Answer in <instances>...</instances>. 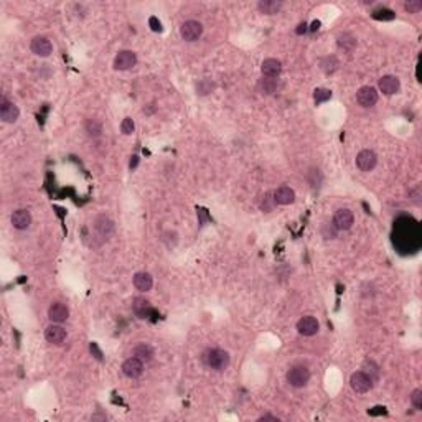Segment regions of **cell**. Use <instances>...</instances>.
<instances>
[{"instance_id":"cell-41","label":"cell","mask_w":422,"mask_h":422,"mask_svg":"<svg viewBox=\"0 0 422 422\" xmlns=\"http://www.w3.org/2000/svg\"><path fill=\"white\" fill-rule=\"evenodd\" d=\"M132 159H134V160H130V169H135L137 164H139V157L134 155V157H132Z\"/></svg>"},{"instance_id":"cell-11","label":"cell","mask_w":422,"mask_h":422,"mask_svg":"<svg viewBox=\"0 0 422 422\" xmlns=\"http://www.w3.org/2000/svg\"><path fill=\"white\" fill-rule=\"evenodd\" d=\"M122 373L130 378V380H135V378H139L142 373H144V361H140L139 358L132 356V358H127V360L124 361V365H122Z\"/></svg>"},{"instance_id":"cell-15","label":"cell","mask_w":422,"mask_h":422,"mask_svg":"<svg viewBox=\"0 0 422 422\" xmlns=\"http://www.w3.org/2000/svg\"><path fill=\"white\" fill-rule=\"evenodd\" d=\"M378 86H380V89H381L382 94L392 96V94H396V92L399 91L401 83H399V80H397L396 76L387 75V76H382V78H381L380 83H378Z\"/></svg>"},{"instance_id":"cell-37","label":"cell","mask_w":422,"mask_h":422,"mask_svg":"<svg viewBox=\"0 0 422 422\" xmlns=\"http://www.w3.org/2000/svg\"><path fill=\"white\" fill-rule=\"evenodd\" d=\"M149 23H150V28H152L154 32H162V23L157 20V17H150Z\"/></svg>"},{"instance_id":"cell-8","label":"cell","mask_w":422,"mask_h":422,"mask_svg":"<svg viewBox=\"0 0 422 422\" xmlns=\"http://www.w3.org/2000/svg\"><path fill=\"white\" fill-rule=\"evenodd\" d=\"M30 50L33 55H37L40 58H46L53 53V43L48 40L46 37H35L30 43Z\"/></svg>"},{"instance_id":"cell-29","label":"cell","mask_w":422,"mask_h":422,"mask_svg":"<svg viewBox=\"0 0 422 422\" xmlns=\"http://www.w3.org/2000/svg\"><path fill=\"white\" fill-rule=\"evenodd\" d=\"M394 17L396 13L389 10V8H380V10L373 12V18H376V20H392Z\"/></svg>"},{"instance_id":"cell-26","label":"cell","mask_w":422,"mask_h":422,"mask_svg":"<svg viewBox=\"0 0 422 422\" xmlns=\"http://www.w3.org/2000/svg\"><path fill=\"white\" fill-rule=\"evenodd\" d=\"M338 48H340V50H343V51H351L353 48L356 46V40H355V37L353 35H350V33H343V35H340L338 37Z\"/></svg>"},{"instance_id":"cell-17","label":"cell","mask_w":422,"mask_h":422,"mask_svg":"<svg viewBox=\"0 0 422 422\" xmlns=\"http://www.w3.org/2000/svg\"><path fill=\"white\" fill-rule=\"evenodd\" d=\"M261 71L266 78H277L282 71V63L276 60V58H267V60L262 61Z\"/></svg>"},{"instance_id":"cell-42","label":"cell","mask_w":422,"mask_h":422,"mask_svg":"<svg viewBox=\"0 0 422 422\" xmlns=\"http://www.w3.org/2000/svg\"><path fill=\"white\" fill-rule=\"evenodd\" d=\"M318 28H320V22H318V20H315V22H313V23H312V27H310V30H312V32H317V30H318Z\"/></svg>"},{"instance_id":"cell-6","label":"cell","mask_w":422,"mask_h":422,"mask_svg":"<svg viewBox=\"0 0 422 422\" xmlns=\"http://www.w3.org/2000/svg\"><path fill=\"white\" fill-rule=\"evenodd\" d=\"M353 221H355V216H353V211L348 208H341L337 210L335 214H333V226H335L338 231H346V229L351 228Z\"/></svg>"},{"instance_id":"cell-34","label":"cell","mask_w":422,"mask_h":422,"mask_svg":"<svg viewBox=\"0 0 422 422\" xmlns=\"http://www.w3.org/2000/svg\"><path fill=\"white\" fill-rule=\"evenodd\" d=\"M134 129H135V126H134V121H132L130 117H126V119L121 122V130L124 135H130L132 132H134Z\"/></svg>"},{"instance_id":"cell-35","label":"cell","mask_w":422,"mask_h":422,"mask_svg":"<svg viewBox=\"0 0 422 422\" xmlns=\"http://www.w3.org/2000/svg\"><path fill=\"white\" fill-rule=\"evenodd\" d=\"M411 402H412V406H414L416 409H422V391L421 389L412 391Z\"/></svg>"},{"instance_id":"cell-16","label":"cell","mask_w":422,"mask_h":422,"mask_svg":"<svg viewBox=\"0 0 422 422\" xmlns=\"http://www.w3.org/2000/svg\"><path fill=\"white\" fill-rule=\"evenodd\" d=\"M94 229L102 239H109L112 236V233H114V223L107 216H99L94 221Z\"/></svg>"},{"instance_id":"cell-5","label":"cell","mask_w":422,"mask_h":422,"mask_svg":"<svg viewBox=\"0 0 422 422\" xmlns=\"http://www.w3.org/2000/svg\"><path fill=\"white\" fill-rule=\"evenodd\" d=\"M18 116H20L18 107L8 101L5 96L0 97V117H2V121L7 124H13V122H17Z\"/></svg>"},{"instance_id":"cell-33","label":"cell","mask_w":422,"mask_h":422,"mask_svg":"<svg viewBox=\"0 0 422 422\" xmlns=\"http://www.w3.org/2000/svg\"><path fill=\"white\" fill-rule=\"evenodd\" d=\"M404 8L407 13H419L422 10V2L421 0H409V2H406Z\"/></svg>"},{"instance_id":"cell-27","label":"cell","mask_w":422,"mask_h":422,"mask_svg":"<svg viewBox=\"0 0 422 422\" xmlns=\"http://www.w3.org/2000/svg\"><path fill=\"white\" fill-rule=\"evenodd\" d=\"M86 132L92 137H99L102 134V126L99 121L96 119H87L86 121Z\"/></svg>"},{"instance_id":"cell-3","label":"cell","mask_w":422,"mask_h":422,"mask_svg":"<svg viewBox=\"0 0 422 422\" xmlns=\"http://www.w3.org/2000/svg\"><path fill=\"white\" fill-rule=\"evenodd\" d=\"M201 33H203V25L196 20H186L180 27V35L185 42H196Z\"/></svg>"},{"instance_id":"cell-22","label":"cell","mask_w":422,"mask_h":422,"mask_svg":"<svg viewBox=\"0 0 422 422\" xmlns=\"http://www.w3.org/2000/svg\"><path fill=\"white\" fill-rule=\"evenodd\" d=\"M132 353H134L135 358H139V360L144 363H149L152 361V358H154V348L150 345H147V343H139Z\"/></svg>"},{"instance_id":"cell-4","label":"cell","mask_w":422,"mask_h":422,"mask_svg":"<svg viewBox=\"0 0 422 422\" xmlns=\"http://www.w3.org/2000/svg\"><path fill=\"white\" fill-rule=\"evenodd\" d=\"M350 384L355 392H358V394H365V392H368L373 387V381L365 371H356V373H353L350 378Z\"/></svg>"},{"instance_id":"cell-31","label":"cell","mask_w":422,"mask_h":422,"mask_svg":"<svg viewBox=\"0 0 422 422\" xmlns=\"http://www.w3.org/2000/svg\"><path fill=\"white\" fill-rule=\"evenodd\" d=\"M213 89H214V84H213V83H211L210 80H203V81H200V83H198V86H196V91H198L201 96L210 94V92L213 91Z\"/></svg>"},{"instance_id":"cell-40","label":"cell","mask_w":422,"mask_h":422,"mask_svg":"<svg viewBox=\"0 0 422 422\" xmlns=\"http://www.w3.org/2000/svg\"><path fill=\"white\" fill-rule=\"evenodd\" d=\"M305 32H307V23H300V25L297 27V30H295L297 35H302V33H305Z\"/></svg>"},{"instance_id":"cell-28","label":"cell","mask_w":422,"mask_h":422,"mask_svg":"<svg viewBox=\"0 0 422 422\" xmlns=\"http://www.w3.org/2000/svg\"><path fill=\"white\" fill-rule=\"evenodd\" d=\"M313 99H315L317 104H322V102H327L328 99H332V91L325 89V87H317L313 91Z\"/></svg>"},{"instance_id":"cell-20","label":"cell","mask_w":422,"mask_h":422,"mask_svg":"<svg viewBox=\"0 0 422 422\" xmlns=\"http://www.w3.org/2000/svg\"><path fill=\"white\" fill-rule=\"evenodd\" d=\"M134 286L137 291L140 292H149L152 286H154V279L149 272H137L134 276Z\"/></svg>"},{"instance_id":"cell-25","label":"cell","mask_w":422,"mask_h":422,"mask_svg":"<svg viewBox=\"0 0 422 422\" xmlns=\"http://www.w3.org/2000/svg\"><path fill=\"white\" fill-rule=\"evenodd\" d=\"M257 87H259V91H261L262 94L271 96V94H274V92L277 91V81L274 80V78H262V80L259 81Z\"/></svg>"},{"instance_id":"cell-39","label":"cell","mask_w":422,"mask_h":422,"mask_svg":"<svg viewBox=\"0 0 422 422\" xmlns=\"http://www.w3.org/2000/svg\"><path fill=\"white\" fill-rule=\"evenodd\" d=\"M91 351L96 353V358H97V360H102V353L97 350V345H96V343H91Z\"/></svg>"},{"instance_id":"cell-32","label":"cell","mask_w":422,"mask_h":422,"mask_svg":"<svg viewBox=\"0 0 422 422\" xmlns=\"http://www.w3.org/2000/svg\"><path fill=\"white\" fill-rule=\"evenodd\" d=\"M337 233H338V229L333 226V223H325L322 226V234H323V238H325V239L337 238Z\"/></svg>"},{"instance_id":"cell-36","label":"cell","mask_w":422,"mask_h":422,"mask_svg":"<svg viewBox=\"0 0 422 422\" xmlns=\"http://www.w3.org/2000/svg\"><path fill=\"white\" fill-rule=\"evenodd\" d=\"M409 195H411V200L414 201L416 205H421V186H419V185H417Z\"/></svg>"},{"instance_id":"cell-7","label":"cell","mask_w":422,"mask_h":422,"mask_svg":"<svg viewBox=\"0 0 422 422\" xmlns=\"http://www.w3.org/2000/svg\"><path fill=\"white\" fill-rule=\"evenodd\" d=\"M318 330H320V323L315 317L312 315H307V317H302L300 320L297 322V332L300 333L303 337H313L317 335Z\"/></svg>"},{"instance_id":"cell-30","label":"cell","mask_w":422,"mask_h":422,"mask_svg":"<svg viewBox=\"0 0 422 422\" xmlns=\"http://www.w3.org/2000/svg\"><path fill=\"white\" fill-rule=\"evenodd\" d=\"M276 200H274V193H266L261 200V210L262 211H272L276 206Z\"/></svg>"},{"instance_id":"cell-1","label":"cell","mask_w":422,"mask_h":422,"mask_svg":"<svg viewBox=\"0 0 422 422\" xmlns=\"http://www.w3.org/2000/svg\"><path fill=\"white\" fill-rule=\"evenodd\" d=\"M201 361H203L205 366L211 368V370L223 371L229 365V355L228 351L221 350V348H208L201 355Z\"/></svg>"},{"instance_id":"cell-38","label":"cell","mask_w":422,"mask_h":422,"mask_svg":"<svg viewBox=\"0 0 422 422\" xmlns=\"http://www.w3.org/2000/svg\"><path fill=\"white\" fill-rule=\"evenodd\" d=\"M259 421H274V422H279V417L271 416V414H264V416L259 417Z\"/></svg>"},{"instance_id":"cell-18","label":"cell","mask_w":422,"mask_h":422,"mask_svg":"<svg viewBox=\"0 0 422 422\" xmlns=\"http://www.w3.org/2000/svg\"><path fill=\"white\" fill-rule=\"evenodd\" d=\"M12 224L15 229H27L32 224V214L28 210H17L12 214Z\"/></svg>"},{"instance_id":"cell-23","label":"cell","mask_w":422,"mask_h":422,"mask_svg":"<svg viewBox=\"0 0 422 422\" xmlns=\"http://www.w3.org/2000/svg\"><path fill=\"white\" fill-rule=\"evenodd\" d=\"M257 8L264 15H274V13H277L282 8V3L276 2V0H261L257 3Z\"/></svg>"},{"instance_id":"cell-21","label":"cell","mask_w":422,"mask_h":422,"mask_svg":"<svg viewBox=\"0 0 422 422\" xmlns=\"http://www.w3.org/2000/svg\"><path fill=\"white\" fill-rule=\"evenodd\" d=\"M132 308H134L135 315L139 317V318H147V317H149V313L152 312V308H150V302H149V300H145V298H142V297L134 298V303H132Z\"/></svg>"},{"instance_id":"cell-24","label":"cell","mask_w":422,"mask_h":422,"mask_svg":"<svg viewBox=\"0 0 422 422\" xmlns=\"http://www.w3.org/2000/svg\"><path fill=\"white\" fill-rule=\"evenodd\" d=\"M338 66H340V63H338L337 56H333V55L325 56L320 60V70L325 73V75H333V73L338 70Z\"/></svg>"},{"instance_id":"cell-14","label":"cell","mask_w":422,"mask_h":422,"mask_svg":"<svg viewBox=\"0 0 422 422\" xmlns=\"http://www.w3.org/2000/svg\"><path fill=\"white\" fill-rule=\"evenodd\" d=\"M45 338L48 343H51V345H60V343L66 340V330L58 325V323H53V325L46 327Z\"/></svg>"},{"instance_id":"cell-19","label":"cell","mask_w":422,"mask_h":422,"mask_svg":"<svg viewBox=\"0 0 422 422\" xmlns=\"http://www.w3.org/2000/svg\"><path fill=\"white\" fill-rule=\"evenodd\" d=\"M274 200H276L277 205H291L295 200V191H294L291 186H279V188L274 191Z\"/></svg>"},{"instance_id":"cell-2","label":"cell","mask_w":422,"mask_h":422,"mask_svg":"<svg viewBox=\"0 0 422 422\" xmlns=\"http://www.w3.org/2000/svg\"><path fill=\"white\" fill-rule=\"evenodd\" d=\"M310 380V371L305 366H294L287 371V382L294 387H303Z\"/></svg>"},{"instance_id":"cell-13","label":"cell","mask_w":422,"mask_h":422,"mask_svg":"<svg viewBox=\"0 0 422 422\" xmlns=\"http://www.w3.org/2000/svg\"><path fill=\"white\" fill-rule=\"evenodd\" d=\"M68 317H70V310H68V307L61 302L51 303L50 308H48V318H50L53 323L65 322Z\"/></svg>"},{"instance_id":"cell-10","label":"cell","mask_w":422,"mask_h":422,"mask_svg":"<svg viewBox=\"0 0 422 422\" xmlns=\"http://www.w3.org/2000/svg\"><path fill=\"white\" fill-rule=\"evenodd\" d=\"M358 104L363 107H371L378 102V91L373 86H363L356 92Z\"/></svg>"},{"instance_id":"cell-9","label":"cell","mask_w":422,"mask_h":422,"mask_svg":"<svg viewBox=\"0 0 422 422\" xmlns=\"http://www.w3.org/2000/svg\"><path fill=\"white\" fill-rule=\"evenodd\" d=\"M135 63H137L135 53L130 50H124V51L117 53V56L114 58V70L117 71L130 70L132 66H135Z\"/></svg>"},{"instance_id":"cell-12","label":"cell","mask_w":422,"mask_h":422,"mask_svg":"<svg viewBox=\"0 0 422 422\" xmlns=\"http://www.w3.org/2000/svg\"><path fill=\"white\" fill-rule=\"evenodd\" d=\"M378 164V157L373 150H361L356 155V167L361 171H371Z\"/></svg>"}]
</instances>
